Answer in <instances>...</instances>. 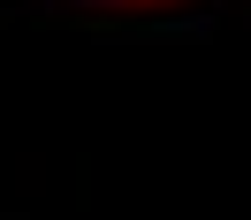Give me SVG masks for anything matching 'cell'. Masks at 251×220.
<instances>
[{"label":"cell","instance_id":"cell-1","mask_svg":"<svg viewBox=\"0 0 251 220\" xmlns=\"http://www.w3.org/2000/svg\"><path fill=\"white\" fill-rule=\"evenodd\" d=\"M114 8H175V0H114Z\"/></svg>","mask_w":251,"mask_h":220}]
</instances>
